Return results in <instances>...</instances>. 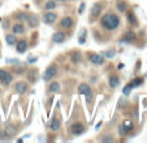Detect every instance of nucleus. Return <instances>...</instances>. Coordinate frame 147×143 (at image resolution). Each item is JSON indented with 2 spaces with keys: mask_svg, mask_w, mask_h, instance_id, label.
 <instances>
[{
  "mask_svg": "<svg viewBox=\"0 0 147 143\" xmlns=\"http://www.w3.org/2000/svg\"><path fill=\"white\" fill-rule=\"evenodd\" d=\"M98 21H99V26L107 33H115L119 30L121 25V17L115 11H107L106 13L103 12Z\"/></svg>",
  "mask_w": 147,
  "mask_h": 143,
  "instance_id": "obj_1",
  "label": "nucleus"
},
{
  "mask_svg": "<svg viewBox=\"0 0 147 143\" xmlns=\"http://www.w3.org/2000/svg\"><path fill=\"white\" fill-rule=\"evenodd\" d=\"M103 11H104V4L102 1H96V3L92 4L91 9H90V16H89L90 24H92L94 21H98L99 17L102 16Z\"/></svg>",
  "mask_w": 147,
  "mask_h": 143,
  "instance_id": "obj_2",
  "label": "nucleus"
},
{
  "mask_svg": "<svg viewBox=\"0 0 147 143\" xmlns=\"http://www.w3.org/2000/svg\"><path fill=\"white\" fill-rule=\"evenodd\" d=\"M14 81V74L12 72L7 70L5 68H0V85L4 87H8Z\"/></svg>",
  "mask_w": 147,
  "mask_h": 143,
  "instance_id": "obj_3",
  "label": "nucleus"
},
{
  "mask_svg": "<svg viewBox=\"0 0 147 143\" xmlns=\"http://www.w3.org/2000/svg\"><path fill=\"white\" fill-rule=\"evenodd\" d=\"M59 73V68H57V64L56 63H51L50 65L46 68L45 73H43V81L45 82H50V81L55 80V77L57 76Z\"/></svg>",
  "mask_w": 147,
  "mask_h": 143,
  "instance_id": "obj_4",
  "label": "nucleus"
},
{
  "mask_svg": "<svg viewBox=\"0 0 147 143\" xmlns=\"http://www.w3.org/2000/svg\"><path fill=\"white\" fill-rule=\"evenodd\" d=\"M85 55H86L87 60H89L90 63L94 64V65H96V66H102V65H104V63H106V57L102 56V55H99V53H96V52L87 51Z\"/></svg>",
  "mask_w": 147,
  "mask_h": 143,
  "instance_id": "obj_5",
  "label": "nucleus"
},
{
  "mask_svg": "<svg viewBox=\"0 0 147 143\" xmlns=\"http://www.w3.org/2000/svg\"><path fill=\"white\" fill-rule=\"evenodd\" d=\"M40 21L43 22L45 25H48V26L55 25L56 21H57V13H56L55 11H46V12H43Z\"/></svg>",
  "mask_w": 147,
  "mask_h": 143,
  "instance_id": "obj_6",
  "label": "nucleus"
},
{
  "mask_svg": "<svg viewBox=\"0 0 147 143\" xmlns=\"http://www.w3.org/2000/svg\"><path fill=\"white\" fill-rule=\"evenodd\" d=\"M76 25V20L72 16H64L63 18H60L57 26L61 30H70L73 26Z\"/></svg>",
  "mask_w": 147,
  "mask_h": 143,
  "instance_id": "obj_7",
  "label": "nucleus"
},
{
  "mask_svg": "<svg viewBox=\"0 0 147 143\" xmlns=\"http://www.w3.org/2000/svg\"><path fill=\"white\" fill-rule=\"evenodd\" d=\"M85 132H86V126H85L81 121L73 122V124L69 126V133L73 135H76V137H77V135H82Z\"/></svg>",
  "mask_w": 147,
  "mask_h": 143,
  "instance_id": "obj_8",
  "label": "nucleus"
},
{
  "mask_svg": "<svg viewBox=\"0 0 147 143\" xmlns=\"http://www.w3.org/2000/svg\"><path fill=\"white\" fill-rule=\"evenodd\" d=\"M13 91L17 94L24 95V94H26L29 91V83L24 80L17 81V82H14V85H13Z\"/></svg>",
  "mask_w": 147,
  "mask_h": 143,
  "instance_id": "obj_9",
  "label": "nucleus"
},
{
  "mask_svg": "<svg viewBox=\"0 0 147 143\" xmlns=\"http://www.w3.org/2000/svg\"><path fill=\"white\" fill-rule=\"evenodd\" d=\"M67 38H68V34L65 33V30H57L52 34L51 39H52V43L55 44H61L67 42Z\"/></svg>",
  "mask_w": 147,
  "mask_h": 143,
  "instance_id": "obj_10",
  "label": "nucleus"
},
{
  "mask_svg": "<svg viewBox=\"0 0 147 143\" xmlns=\"http://www.w3.org/2000/svg\"><path fill=\"white\" fill-rule=\"evenodd\" d=\"M77 91H78V94L85 95L86 98H91L92 94H94V92H92L91 86H90L89 83H86V82L80 83V85H78V87H77Z\"/></svg>",
  "mask_w": 147,
  "mask_h": 143,
  "instance_id": "obj_11",
  "label": "nucleus"
},
{
  "mask_svg": "<svg viewBox=\"0 0 147 143\" xmlns=\"http://www.w3.org/2000/svg\"><path fill=\"white\" fill-rule=\"evenodd\" d=\"M26 22H28V26L31 29H36L40 24V18L36 13H29L28 18H26Z\"/></svg>",
  "mask_w": 147,
  "mask_h": 143,
  "instance_id": "obj_12",
  "label": "nucleus"
},
{
  "mask_svg": "<svg viewBox=\"0 0 147 143\" xmlns=\"http://www.w3.org/2000/svg\"><path fill=\"white\" fill-rule=\"evenodd\" d=\"M115 9L119 14H122L129 9V1L128 0H116L115 1Z\"/></svg>",
  "mask_w": 147,
  "mask_h": 143,
  "instance_id": "obj_13",
  "label": "nucleus"
},
{
  "mask_svg": "<svg viewBox=\"0 0 147 143\" xmlns=\"http://www.w3.org/2000/svg\"><path fill=\"white\" fill-rule=\"evenodd\" d=\"M11 30H12L11 33H13L14 35H24V34L26 33V26H25L24 22L18 21V22H16V24L12 25Z\"/></svg>",
  "mask_w": 147,
  "mask_h": 143,
  "instance_id": "obj_14",
  "label": "nucleus"
},
{
  "mask_svg": "<svg viewBox=\"0 0 147 143\" xmlns=\"http://www.w3.org/2000/svg\"><path fill=\"white\" fill-rule=\"evenodd\" d=\"M28 47H29V42L26 38L22 39H18L17 43L14 44V48H16V52L17 53H25L28 51Z\"/></svg>",
  "mask_w": 147,
  "mask_h": 143,
  "instance_id": "obj_15",
  "label": "nucleus"
},
{
  "mask_svg": "<svg viewBox=\"0 0 147 143\" xmlns=\"http://www.w3.org/2000/svg\"><path fill=\"white\" fill-rule=\"evenodd\" d=\"M69 59H70V61H72L74 65H78V64L82 63L83 55H82V52H81L80 50H73V51H70L69 52Z\"/></svg>",
  "mask_w": 147,
  "mask_h": 143,
  "instance_id": "obj_16",
  "label": "nucleus"
},
{
  "mask_svg": "<svg viewBox=\"0 0 147 143\" xmlns=\"http://www.w3.org/2000/svg\"><path fill=\"white\" fill-rule=\"evenodd\" d=\"M136 40H137V34L134 33L133 30L125 31L124 35H122V38H121V42H122V43H129V44H131V43H134Z\"/></svg>",
  "mask_w": 147,
  "mask_h": 143,
  "instance_id": "obj_17",
  "label": "nucleus"
},
{
  "mask_svg": "<svg viewBox=\"0 0 147 143\" xmlns=\"http://www.w3.org/2000/svg\"><path fill=\"white\" fill-rule=\"evenodd\" d=\"M125 14H126V21H128L129 25L133 26V28L134 26H138V18H137V16H136L133 9L129 8L128 11L125 12Z\"/></svg>",
  "mask_w": 147,
  "mask_h": 143,
  "instance_id": "obj_18",
  "label": "nucleus"
},
{
  "mask_svg": "<svg viewBox=\"0 0 147 143\" xmlns=\"http://www.w3.org/2000/svg\"><path fill=\"white\" fill-rule=\"evenodd\" d=\"M47 91H48V92H51V94L60 92V91H61L60 82H59V81H55V80L50 81V82H48V85H47Z\"/></svg>",
  "mask_w": 147,
  "mask_h": 143,
  "instance_id": "obj_19",
  "label": "nucleus"
},
{
  "mask_svg": "<svg viewBox=\"0 0 147 143\" xmlns=\"http://www.w3.org/2000/svg\"><path fill=\"white\" fill-rule=\"evenodd\" d=\"M57 1H55V0H46L45 4L42 5V11L46 12V11H55L56 8H57Z\"/></svg>",
  "mask_w": 147,
  "mask_h": 143,
  "instance_id": "obj_20",
  "label": "nucleus"
},
{
  "mask_svg": "<svg viewBox=\"0 0 147 143\" xmlns=\"http://www.w3.org/2000/svg\"><path fill=\"white\" fill-rule=\"evenodd\" d=\"M61 127V120L59 117H52V120L50 121V129L52 132H59Z\"/></svg>",
  "mask_w": 147,
  "mask_h": 143,
  "instance_id": "obj_21",
  "label": "nucleus"
},
{
  "mask_svg": "<svg viewBox=\"0 0 147 143\" xmlns=\"http://www.w3.org/2000/svg\"><path fill=\"white\" fill-rule=\"evenodd\" d=\"M108 85L111 88H117L120 86V77L116 74H112L108 77Z\"/></svg>",
  "mask_w": 147,
  "mask_h": 143,
  "instance_id": "obj_22",
  "label": "nucleus"
},
{
  "mask_svg": "<svg viewBox=\"0 0 147 143\" xmlns=\"http://www.w3.org/2000/svg\"><path fill=\"white\" fill-rule=\"evenodd\" d=\"M17 40H18V38H17V35H14L13 33H7L5 34V42L8 46H14V44L17 43Z\"/></svg>",
  "mask_w": 147,
  "mask_h": 143,
  "instance_id": "obj_23",
  "label": "nucleus"
},
{
  "mask_svg": "<svg viewBox=\"0 0 147 143\" xmlns=\"http://www.w3.org/2000/svg\"><path fill=\"white\" fill-rule=\"evenodd\" d=\"M122 127L125 129V132L126 133H129V132H131V130L134 129V124L130 121V120H125L124 122H122V125H121Z\"/></svg>",
  "mask_w": 147,
  "mask_h": 143,
  "instance_id": "obj_24",
  "label": "nucleus"
},
{
  "mask_svg": "<svg viewBox=\"0 0 147 143\" xmlns=\"http://www.w3.org/2000/svg\"><path fill=\"white\" fill-rule=\"evenodd\" d=\"M14 18L18 20V21L24 22L26 21V18H28V13H24V12H17L16 14H14Z\"/></svg>",
  "mask_w": 147,
  "mask_h": 143,
  "instance_id": "obj_25",
  "label": "nucleus"
},
{
  "mask_svg": "<svg viewBox=\"0 0 147 143\" xmlns=\"http://www.w3.org/2000/svg\"><path fill=\"white\" fill-rule=\"evenodd\" d=\"M86 36H87V30L85 29V30L81 31L80 36H78V43H80V44H83V43H85V42H86Z\"/></svg>",
  "mask_w": 147,
  "mask_h": 143,
  "instance_id": "obj_26",
  "label": "nucleus"
},
{
  "mask_svg": "<svg viewBox=\"0 0 147 143\" xmlns=\"http://www.w3.org/2000/svg\"><path fill=\"white\" fill-rule=\"evenodd\" d=\"M130 83L133 85V87H138V86H141L142 83H143V78H142V77H137V78H134Z\"/></svg>",
  "mask_w": 147,
  "mask_h": 143,
  "instance_id": "obj_27",
  "label": "nucleus"
},
{
  "mask_svg": "<svg viewBox=\"0 0 147 143\" xmlns=\"http://www.w3.org/2000/svg\"><path fill=\"white\" fill-rule=\"evenodd\" d=\"M131 88H134L133 85H131V83H128V86H125V87H124V95H129Z\"/></svg>",
  "mask_w": 147,
  "mask_h": 143,
  "instance_id": "obj_28",
  "label": "nucleus"
},
{
  "mask_svg": "<svg viewBox=\"0 0 147 143\" xmlns=\"http://www.w3.org/2000/svg\"><path fill=\"white\" fill-rule=\"evenodd\" d=\"M102 140L103 142H112V140H115V138L111 137V135H107V137H103Z\"/></svg>",
  "mask_w": 147,
  "mask_h": 143,
  "instance_id": "obj_29",
  "label": "nucleus"
},
{
  "mask_svg": "<svg viewBox=\"0 0 147 143\" xmlns=\"http://www.w3.org/2000/svg\"><path fill=\"white\" fill-rule=\"evenodd\" d=\"M119 134H120V135H125V134H126V132H125V129L121 126V125H120V126H119Z\"/></svg>",
  "mask_w": 147,
  "mask_h": 143,
  "instance_id": "obj_30",
  "label": "nucleus"
},
{
  "mask_svg": "<svg viewBox=\"0 0 147 143\" xmlns=\"http://www.w3.org/2000/svg\"><path fill=\"white\" fill-rule=\"evenodd\" d=\"M43 1H45V0H34V4L38 5V7H40L42 4H43Z\"/></svg>",
  "mask_w": 147,
  "mask_h": 143,
  "instance_id": "obj_31",
  "label": "nucleus"
},
{
  "mask_svg": "<svg viewBox=\"0 0 147 143\" xmlns=\"http://www.w3.org/2000/svg\"><path fill=\"white\" fill-rule=\"evenodd\" d=\"M55 1H57V3H68L70 0H55Z\"/></svg>",
  "mask_w": 147,
  "mask_h": 143,
  "instance_id": "obj_32",
  "label": "nucleus"
},
{
  "mask_svg": "<svg viewBox=\"0 0 147 143\" xmlns=\"http://www.w3.org/2000/svg\"><path fill=\"white\" fill-rule=\"evenodd\" d=\"M83 8H85V4H81V9H80V13L83 12Z\"/></svg>",
  "mask_w": 147,
  "mask_h": 143,
  "instance_id": "obj_33",
  "label": "nucleus"
}]
</instances>
